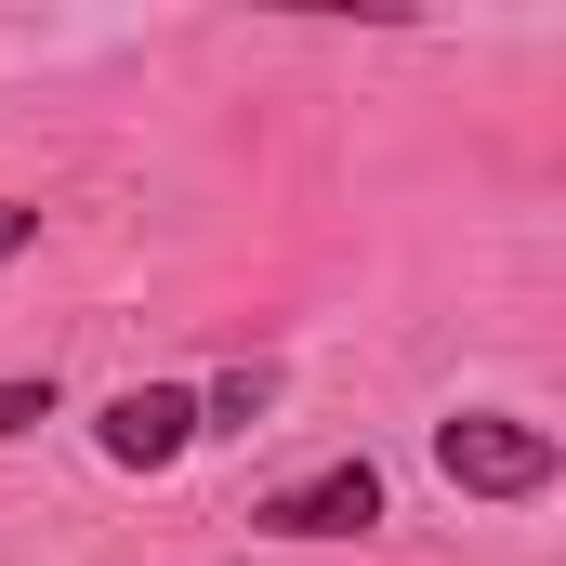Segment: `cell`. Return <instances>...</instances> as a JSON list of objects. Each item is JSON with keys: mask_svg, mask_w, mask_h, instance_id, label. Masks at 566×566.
<instances>
[{"mask_svg": "<svg viewBox=\"0 0 566 566\" xmlns=\"http://www.w3.org/2000/svg\"><path fill=\"white\" fill-rule=\"evenodd\" d=\"M434 474H448L461 501H541V488H554V434L514 422V409H448V422H434Z\"/></svg>", "mask_w": 566, "mask_h": 566, "instance_id": "obj_1", "label": "cell"}, {"mask_svg": "<svg viewBox=\"0 0 566 566\" xmlns=\"http://www.w3.org/2000/svg\"><path fill=\"white\" fill-rule=\"evenodd\" d=\"M251 527H264V541H356V527H382V461H316V474L277 488Z\"/></svg>", "mask_w": 566, "mask_h": 566, "instance_id": "obj_2", "label": "cell"}, {"mask_svg": "<svg viewBox=\"0 0 566 566\" xmlns=\"http://www.w3.org/2000/svg\"><path fill=\"white\" fill-rule=\"evenodd\" d=\"M93 448H106L119 474H171V461L198 448V396H185V382H133V396L93 409Z\"/></svg>", "mask_w": 566, "mask_h": 566, "instance_id": "obj_3", "label": "cell"}, {"mask_svg": "<svg viewBox=\"0 0 566 566\" xmlns=\"http://www.w3.org/2000/svg\"><path fill=\"white\" fill-rule=\"evenodd\" d=\"M264 409H277V369H224V382L198 396V434H251Z\"/></svg>", "mask_w": 566, "mask_h": 566, "instance_id": "obj_4", "label": "cell"}, {"mask_svg": "<svg viewBox=\"0 0 566 566\" xmlns=\"http://www.w3.org/2000/svg\"><path fill=\"white\" fill-rule=\"evenodd\" d=\"M53 422V369H0V448Z\"/></svg>", "mask_w": 566, "mask_h": 566, "instance_id": "obj_5", "label": "cell"}, {"mask_svg": "<svg viewBox=\"0 0 566 566\" xmlns=\"http://www.w3.org/2000/svg\"><path fill=\"white\" fill-rule=\"evenodd\" d=\"M27 238H40V211H27V198H0V264H13Z\"/></svg>", "mask_w": 566, "mask_h": 566, "instance_id": "obj_6", "label": "cell"}]
</instances>
